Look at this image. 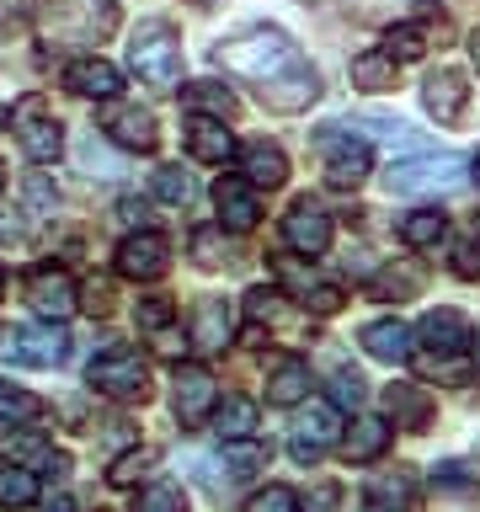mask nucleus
<instances>
[{"label":"nucleus","mask_w":480,"mask_h":512,"mask_svg":"<svg viewBox=\"0 0 480 512\" xmlns=\"http://www.w3.org/2000/svg\"><path fill=\"white\" fill-rule=\"evenodd\" d=\"M214 64L224 75L251 80L262 107L272 112H304L320 96V70L299 54V43L283 27H246L214 48Z\"/></svg>","instance_id":"nucleus-1"},{"label":"nucleus","mask_w":480,"mask_h":512,"mask_svg":"<svg viewBox=\"0 0 480 512\" xmlns=\"http://www.w3.org/2000/svg\"><path fill=\"white\" fill-rule=\"evenodd\" d=\"M32 22L54 48H96L118 32V0H32Z\"/></svg>","instance_id":"nucleus-2"},{"label":"nucleus","mask_w":480,"mask_h":512,"mask_svg":"<svg viewBox=\"0 0 480 512\" xmlns=\"http://www.w3.org/2000/svg\"><path fill=\"white\" fill-rule=\"evenodd\" d=\"M128 70H134L150 91H176V80H182V38H176L171 22H139L134 43H128Z\"/></svg>","instance_id":"nucleus-3"},{"label":"nucleus","mask_w":480,"mask_h":512,"mask_svg":"<svg viewBox=\"0 0 480 512\" xmlns=\"http://www.w3.org/2000/svg\"><path fill=\"white\" fill-rule=\"evenodd\" d=\"M390 192H406V198H432V192H454L464 187V155L443 150V155H406L384 171Z\"/></svg>","instance_id":"nucleus-4"},{"label":"nucleus","mask_w":480,"mask_h":512,"mask_svg":"<svg viewBox=\"0 0 480 512\" xmlns=\"http://www.w3.org/2000/svg\"><path fill=\"white\" fill-rule=\"evenodd\" d=\"M86 379H91L96 395H112V400H144L150 395V363H144L134 347H107L102 358H91Z\"/></svg>","instance_id":"nucleus-5"},{"label":"nucleus","mask_w":480,"mask_h":512,"mask_svg":"<svg viewBox=\"0 0 480 512\" xmlns=\"http://www.w3.org/2000/svg\"><path fill=\"white\" fill-rule=\"evenodd\" d=\"M315 150H320V160H326V182L331 187L352 192V187L368 182V144L352 134L347 123H326V128H320Z\"/></svg>","instance_id":"nucleus-6"},{"label":"nucleus","mask_w":480,"mask_h":512,"mask_svg":"<svg viewBox=\"0 0 480 512\" xmlns=\"http://www.w3.org/2000/svg\"><path fill=\"white\" fill-rule=\"evenodd\" d=\"M70 358V336L59 326H0V363L59 368Z\"/></svg>","instance_id":"nucleus-7"},{"label":"nucleus","mask_w":480,"mask_h":512,"mask_svg":"<svg viewBox=\"0 0 480 512\" xmlns=\"http://www.w3.org/2000/svg\"><path fill=\"white\" fill-rule=\"evenodd\" d=\"M11 128H16V139H22L27 160H38V166L59 160V150H64V128H59L54 112H48L43 96H22V102H16V112H11Z\"/></svg>","instance_id":"nucleus-8"},{"label":"nucleus","mask_w":480,"mask_h":512,"mask_svg":"<svg viewBox=\"0 0 480 512\" xmlns=\"http://www.w3.org/2000/svg\"><path fill=\"white\" fill-rule=\"evenodd\" d=\"M96 128L112 139V144H123V150H139V155H150L155 144H160V128H155V112L150 107H139V102H102V118H96Z\"/></svg>","instance_id":"nucleus-9"},{"label":"nucleus","mask_w":480,"mask_h":512,"mask_svg":"<svg viewBox=\"0 0 480 512\" xmlns=\"http://www.w3.org/2000/svg\"><path fill=\"white\" fill-rule=\"evenodd\" d=\"M22 294H27L32 310L48 315V320L75 315V304H80V288H75V278L64 267H32L27 283H22Z\"/></svg>","instance_id":"nucleus-10"},{"label":"nucleus","mask_w":480,"mask_h":512,"mask_svg":"<svg viewBox=\"0 0 480 512\" xmlns=\"http://www.w3.org/2000/svg\"><path fill=\"white\" fill-rule=\"evenodd\" d=\"M331 235H336V224H331V214H326L315 198H294V203H288L283 240H288L299 256H320V251L331 246Z\"/></svg>","instance_id":"nucleus-11"},{"label":"nucleus","mask_w":480,"mask_h":512,"mask_svg":"<svg viewBox=\"0 0 480 512\" xmlns=\"http://www.w3.org/2000/svg\"><path fill=\"white\" fill-rule=\"evenodd\" d=\"M166 267H171V240L166 235H155V230L123 235V246H118V272L123 278L150 283V278H166Z\"/></svg>","instance_id":"nucleus-12"},{"label":"nucleus","mask_w":480,"mask_h":512,"mask_svg":"<svg viewBox=\"0 0 480 512\" xmlns=\"http://www.w3.org/2000/svg\"><path fill=\"white\" fill-rule=\"evenodd\" d=\"M214 208H219V230H230V235H246V230H256V219H262V198H256V187L246 176H219Z\"/></svg>","instance_id":"nucleus-13"},{"label":"nucleus","mask_w":480,"mask_h":512,"mask_svg":"<svg viewBox=\"0 0 480 512\" xmlns=\"http://www.w3.org/2000/svg\"><path fill=\"white\" fill-rule=\"evenodd\" d=\"M214 400H219V384H214V374H208L203 363H182V368H176L171 406H176V416H182L187 427L208 422V411H214Z\"/></svg>","instance_id":"nucleus-14"},{"label":"nucleus","mask_w":480,"mask_h":512,"mask_svg":"<svg viewBox=\"0 0 480 512\" xmlns=\"http://www.w3.org/2000/svg\"><path fill=\"white\" fill-rule=\"evenodd\" d=\"M470 320H464L459 310H432V315H422V326L411 331V342H422V352L427 358H438V363H448L454 352L470 342Z\"/></svg>","instance_id":"nucleus-15"},{"label":"nucleus","mask_w":480,"mask_h":512,"mask_svg":"<svg viewBox=\"0 0 480 512\" xmlns=\"http://www.w3.org/2000/svg\"><path fill=\"white\" fill-rule=\"evenodd\" d=\"M64 86L75 96H91V102H112L123 91V70L107 64L102 54H86V59H70L64 64Z\"/></svg>","instance_id":"nucleus-16"},{"label":"nucleus","mask_w":480,"mask_h":512,"mask_svg":"<svg viewBox=\"0 0 480 512\" xmlns=\"http://www.w3.org/2000/svg\"><path fill=\"white\" fill-rule=\"evenodd\" d=\"M422 107L438 123H459L464 107H470V86H464V75L459 70H432L422 80Z\"/></svg>","instance_id":"nucleus-17"},{"label":"nucleus","mask_w":480,"mask_h":512,"mask_svg":"<svg viewBox=\"0 0 480 512\" xmlns=\"http://www.w3.org/2000/svg\"><path fill=\"white\" fill-rule=\"evenodd\" d=\"M336 432H342V427H336V411L331 406H310V411L299 416L294 438H288V454H294L299 464H315L336 443Z\"/></svg>","instance_id":"nucleus-18"},{"label":"nucleus","mask_w":480,"mask_h":512,"mask_svg":"<svg viewBox=\"0 0 480 512\" xmlns=\"http://www.w3.org/2000/svg\"><path fill=\"white\" fill-rule=\"evenodd\" d=\"M267 400L272 406H299V400H310V363L294 358V352L272 358L267 363Z\"/></svg>","instance_id":"nucleus-19"},{"label":"nucleus","mask_w":480,"mask_h":512,"mask_svg":"<svg viewBox=\"0 0 480 512\" xmlns=\"http://www.w3.org/2000/svg\"><path fill=\"white\" fill-rule=\"evenodd\" d=\"M358 342H363V352L374 363H406L416 352L411 347V326H400V320H368Z\"/></svg>","instance_id":"nucleus-20"},{"label":"nucleus","mask_w":480,"mask_h":512,"mask_svg":"<svg viewBox=\"0 0 480 512\" xmlns=\"http://www.w3.org/2000/svg\"><path fill=\"white\" fill-rule=\"evenodd\" d=\"M240 171H246L251 187H283L288 182V155L267 139H251L246 150H240Z\"/></svg>","instance_id":"nucleus-21"},{"label":"nucleus","mask_w":480,"mask_h":512,"mask_svg":"<svg viewBox=\"0 0 480 512\" xmlns=\"http://www.w3.org/2000/svg\"><path fill=\"white\" fill-rule=\"evenodd\" d=\"M187 150H192V160H203V166H224V160L235 155V134L214 118H192L187 123Z\"/></svg>","instance_id":"nucleus-22"},{"label":"nucleus","mask_w":480,"mask_h":512,"mask_svg":"<svg viewBox=\"0 0 480 512\" xmlns=\"http://www.w3.org/2000/svg\"><path fill=\"white\" fill-rule=\"evenodd\" d=\"M230 331H235L230 304H224V299H198V310H192V347L219 352L224 342H230Z\"/></svg>","instance_id":"nucleus-23"},{"label":"nucleus","mask_w":480,"mask_h":512,"mask_svg":"<svg viewBox=\"0 0 480 512\" xmlns=\"http://www.w3.org/2000/svg\"><path fill=\"white\" fill-rule=\"evenodd\" d=\"M384 411L395 416V427L422 432L432 422V395L422 390V384H390V390H384Z\"/></svg>","instance_id":"nucleus-24"},{"label":"nucleus","mask_w":480,"mask_h":512,"mask_svg":"<svg viewBox=\"0 0 480 512\" xmlns=\"http://www.w3.org/2000/svg\"><path fill=\"white\" fill-rule=\"evenodd\" d=\"M214 432L224 443H246L251 432H256V400H246V395H224V400H214Z\"/></svg>","instance_id":"nucleus-25"},{"label":"nucleus","mask_w":480,"mask_h":512,"mask_svg":"<svg viewBox=\"0 0 480 512\" xmlns=\"http://www.w3.org/2000/svg\"><path fill=\"white\" fill-rule=\"evenodd\" d=\"M384 448H390V422H384V416H358V422H352V432L342 438V454H347L352 464L379 459Z\"/></svg>","instance_id":"nucleus-26"},{"label":"nucleus","mask_w":480,"mask_h":512,"mask_svg":"<svg viewBox=\"0 0 480 512\" xmlns=\"http://www.w3.org/2000/svg\"><path fill=\"white\" fill-rule=\"evenodd\" d=\"M363 512H411V480L400 470H384L363 486Z\"/></svg>","instance_id":"nucleus-27"},{"label":"nucleus","mask_w":480,"mask_h":512,"mask_svg":"<svg viewBox=\"0 0 480 512\" xmlns=\"http://www.w3.org/2000/svg\"><path fill=\"white\" fill-rule=\"evenodd\" d=\"M182 102H187L192 118H214V123L235 118V91H230V86H219V80H192Z\"/></svg>","instance_id":"nucleus-28"},{"label":"nucleus","mask_w":480,"mask_h":512,"mask_svg":"<svg viewBox=\"0 0 480 512\" xmlns=\"http://www.w3.org/2000/svg\"><path fill=\"white\" fill-rule=\"evenodd\" d=\"M395 70H400V64L384 54V48H368V54L352 59V86H358V91H390Z\"/></svg>","instance_id":"nucleus-29"},{"label":"nucleus","mask_w":480,"mask_h":512,"mask_svg":"<svg viewBox=\"0 0 480 512\" xmlns=\"http://www.w3.org/2000/svg\"><path fill=\"white\" fill-rule=\"evenodd\" d=\"M448 235V214H438V208H416V214L400 219V240L416 251H427V246H438V240Z\"/></svg>","instance_id":"nucleus-30"},{"label":"nucleus","mask_w":480,"mask_h":512,"mask_svg":"<svg viewBox=\"0 0 480 512\" xmlns=\"http://www.w3.org/2000/svg\"><path fill=\"white\" fill-rule=\"evenodd\" d=\"M38 416H43V400H38V395L0 384V432H6V427H32Z\"/></svg>","instance_id":"nucleus-31"},{"label":"nucleus","mask_w":480,"mask_h":512,"mask_svg":"<svg viewBox=\"0 0 480 512\" xmlns=\"http://www.w3.org/2000/svg\"><path fill=\"white\" fill-rule=\"evenodd\" d=\"M38 502V475L22 464H0V507H32Z\"/></svg>","instance_id":"nucleus-32"},{"label":"nucleus","mask_w":480,"mask_h":512,"mask_svg":"<svg viewBox=\"0 0 480 512\" xmlns=\"http://www.w3.org/2000/svg\"><path fill=\"white\" fill-rule=\"evenodd\" d=\"M150 187H155V198L171 203V208H187L198 198V182H192V171H182V166H160Z\"/></svg>","instance_id":"nucleus-33"},{"label":"nucleus","mask_w":480,"mask_h":512,"mask_svg":"<svg viewBox=\"0 0 480 512\" xmlns=\"http://www.w3.org/2000/svg\"><path fill=\"white\" fill-rule=\"evenodd\" d=\"M150 464H155V454H150V448H134V454H118V459H112V470H107V486H139V480L150 475Z\"/></svg>","instance_id":"nucleus-34"},{"label":"nucleus","mask_w":480,"mask_h":512,"mask_svg":"<svg viewBox=\"0 0 480 512\" xmlns=\"http://www.w3.org/2000/svg\"><path fill=\"white\" fill-rule=\"evenodd\" d=\"M352 128H368L374 139H384V144H416V128L411 123H400V118H384V112H363Z\"/></svg>","instance_id":"nucleus-35"},{"label":"nucleus","mask_w":480,"mask_h":512,"mask_svg":"<svg viewBox=\"0 0 480 512\" xmlns=\"http://www.w3.org/2000/svg\"><path fill=\"white\" fill-rule=\"evenodd\" d=\"M267 464V448L256 443H224V470H230V480H246Z\"/></svg>","instance_id":"nucleus-36"},{"label":"nucleus","mask_w":480,"mask_h":512,"mask_svg":"<svg viewBox=\"0 0 480 512\" xmlns=\"http://www.w3.org/2000/svg\"><path fill=\"white\" fill-rule=\"evenodd\" d=\"M22 203H27V214H32V219H43V214H54L59 192H54V182H48L43 171H32L27 182H22Z\"/></svg>","instance_id":"nucleus-37"},{"label":"nucleus","mask_w":480,"mask_h":512,"mask_svg":"<svg viewBox=\"0 0 480 512\" xmlns=\"http://www.w3.org/2000/svg\"><path fill=\"white\" fill-rule=\"evenodd\" d=\"M416 288H422V267H400V272L390 267V272L374 283V294H379V299H411Z\"/></svg>","instance_id":"nucleus-38"},{"label":"nucleus","mask_w":480,"mask_h":512,"mask_svg":"<svg viewBox=\"0 0 480 512\" xmlns=\"http://www.w3.org/2000/svg\"><path fill=\"white\" fill-rule=\"evenodd\" d=\"M384 54H390L395 64H400V59H422V54H427L422 27H390V38H384Z\"/></svg>","instance_id":"nucleus-39"},{"label":"nucleus","mask_w":480,"mask_h":512,"mask_svg":"<svg viewBox=\"0 0 480 512\" xmlns=\"http://www.w3.org/2000/svg\"><path fill=\"white\" fill-rule=\"evenodd\" d=\"M134 512H187V496L176 491V486H144Z\"/></svg>","instance_id":"nucleus-40"},{"label":"nucleus","mask_w":480,"mask_h":512,"mask_svg":"<svg viewBox=\"0 0 480 512\" xmlns=\"http://www.w3.org/2000/svg\"><path fill=\"white\" fill-rule=\"evenodd\" d=\"M192 256H198L203 267H224L235 251H230V240H219V230H198L192 235Z\"/></svg>","instance_id":"nucleus-41"},{"label":"nucleus","mask_w":480,"mask_h":512,"mask_svg":"<svg viewBox=\"0 0 480 512\" xmlns=\"http://www.w3.org/2000/svg\"><path fill=\"white\" fill-rule=\"evenodd\" d=\"M251 512H299V496L288 486H267V491L251 496Z\"/></svg>","instance_id":"nucleus-42"},{"label":"nucleus","mask_w":480,"mask_h":512,"mask_svg":"<svg viewBox=\"0 0 480 512\" xmlns=\"http://www.w3.org/2000/svg\"><path fill=\"white\" fill-rule=\"evenodd\" d=\"M171 315H176V304L166 294H155V299H139V326L144 331H160V326H171Z\"/></svg>","instance_id":"nucleus-43"},{"label":"nucleus","mask_w":480,"mask_h":512,"mask_svg":"<svg viewBox=\"0 0 480 512\" xmlns=\"http://www.w3.org/2000/svg\"><path fill=\"white\" fill-rule=\"evenodd\" d=\"M331 395H336V406H352L358 411L363 406V374H352V368H342V374H336V384H331Z\"/></svg>","instance_id":"nucleus-44"},{"label":"nucleus","mask_w":480,"mask_h":512,"mask_svg":"<svg viewBox=\"0 0 480 512\" xmlns=\"http://www.w3.org/2000/svg\"><path fill=\"white\" fill-rule=\"evenodd\" d=\"M432 491H475V475L464 464H438L432 470Z\"/></svg>","instance_id":"nucleus-45"},{"label":"nucleus","mask_w":480,"mask_h":512,"mask_svg":"<svg viewBox=\"0 0 480 512\" xmlns=\"http://www.w3.org/2000/svg\"><path fill=\"white\" fill-rule=\"evenodd\" d=\"M304 304H310L315 315H336V310H342V288H331V283H315L310 294H304Z\"/></svg>","instance_id":"nucleus-46"},{"label":"nucleus","mask_w":480,"mask_h":512,"mask_svg":"<svg viewBox=\"0 0 480 512\" xmlns=\"http://www.w3.org/2000/svg\"><path fill=\"white\" fill-rule=\"evenodd\" d=\"M336 502H342V486H336V480H320V486H315L310 496H304L299 507H304V512H331Z\"/></svg>","instance_id":"nucleus-47"},{"label":"nucleus","mask_w":480,"mask_h":512,"mask_svg":"<svg viewBox=\"0 0 480 512\" xmlns=\"http://www.w3.org/2000/svg\"><path fill=\"white\" fill-rule=\"evenodd\" d=\"M454 272H459V278H480V251L470 246V240L454 251Z\"/></svg>","instance_id":"nucleus-48"},{"label":"nucleus","mask_w":480,"mask_h":512,"mask_svg":"<svg viewBox=\"0 0 480 512\" xmlns=\"http://www.w3.org/2000/svg\"><path fill=\"white\" fill-rule=\"evenodd\" d=\"M118 219H123V224H139V230H144V219H150V208H144L139 198H123V203H118Z\"/></svg>","instance_id":"nucleus-49"},{"label":"nucleus","mask_w":480,"mask_h":512,"mask_svg":"<svg viewBox=\"0 0 480 512\" xmlns=\"http://www.w3.org/2000/svg\"><path fill=\"white\" fill-rule=\"evenodd\" d=\"M16 22V0H0V27H11Z\"/></svg>","instance_id":"nucleus-50"},{"label":"nucleus","mask_w":480,"mask_h":512,"mask_svg":"<svg viewBox=\"0 0 480 512\" xmlns=\"http://www.w3.org/2000/svg\"><path fill=\"white\" fill-rule=\"evenodd\" d=\"M43 512H75V502H70V496H54V502H48Z\"/></svg>","instance_id":"nucleus-51"},{"label":"nucleus","mask_w":480,"mask_h":512,"mask_svg":"<svg viewBox=\"0 0 480 512\" xmlns=\"http://www.w3.org/2000/svg\"><path fill=\"white\" fill-rule=\"evenodd\" d=\"M470 59H475V70H480V27L470 32Z\"/></svg>","instance_id":"nucleus-52"},{"label":"nucleus","mask_w":480,"mask_h":512,"mask_svg":"<svg viewBox=\"0 0 480 512\" xmlns=\"http://www.w3.org/2000/svg\"><path fill=\"white\" fill-rule=\"evenodd\" d=\"M470 342H475V368H480V336H470Z\"/></svg>","instance_id":"nucleus-53"},{"label":"nucleus","mask_w":480,"mask_h":512,"mask_svg":"<svg viewBox=\"0 0 480 512\" xmlns=\"http://www.w3.org/2000/svg\"><path fill=\"white\" fill-rule=\"evenodd\" d=\"M475 182H480V155H475Z\"/></svg>","instance_id":"nucleus-54"},{"label":"nucleus","mask_w":480,"mask_h":512,"mask_svg":"<svg viewBox=\"0 0 480 512\" xmlns=\"http://www.w3.org/2000/svg\"><path fill=\"white\" fill-rule=\"evenodd\" d=\"M0 187H6V166H0Z\"/></svg>","instance_id":"nucleus-55"},{"label":"nucleus","mask_w":480,"mask_h":512,"mask_svg":"<svg viewBox=\"0 0 480 512\" xmlns=\"http://www.w3.org/2000/svg\"><path fill=\"white\" fill-rule=\"evenodd\" d=\"M203 6H214V0H203Z\"/></svg>","instance_id":"nucleus-56"},{"label":"nucleus","mask_w":480,"mask_h":512,"mask_svg":"<svg viewBox=\"0 0 480 512\" xmlns=\"http://www.w3.org/2000/svg\"><path fill=\"white\" fill-rule=\"evenodd\" d=\"M475 230H480V219H475Z\"/></svg>","instance_id":"nucleus-57"},{"label":"nucleus","mask_w":480,"mask_h":512,"mask_svg":"<svg viewBox=\"0 0 480 512\" xmlns=\"http://www.w3.org/2000/svg\"><path fill=\"white\" fill-rule=\"evenodd\" d=\"M0 283H6V278H0Z\"/></svg>","instance_id":"nucleus-58"}]
</instances>
